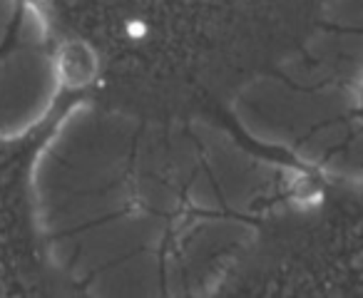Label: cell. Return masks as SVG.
<instances>
[{
	"label": "cell",
	"instance_id": "obj_2",
	"mask_svg": "<svg viewBox=\"0 0 363 298\" xmlns=\"http://www.w3.org/2000/svg\"><path fill=\"white\" fill-rule=\"evenodd\" d=\"M55 67L60 82H65L70 87H80L92 80L97 62L87 45H82V42H65V45H60V50L55 55Z\"/></svg>",
	"mask_w": 363,
	"mask_h": 298
},
{
	"label": "cell",
	"instance_id": "obj_1",
	"mask_svg": "<svg viewBox=\"0 0 363 298\" xmlns=\"http://www.w3.org/2000/svg\"><path fill=\"white\" fill-rule=\"evenodd\" d=\"M57 87L40 11L30 0H0V142L28 134L50 110Z\"/></svg>",
	"mask_w": 363,
	"mask_h": 298
},
{
	"label": "cell",
	"instance_id": "obj_3",
	"mask_svg": "<svg viewBox=\"0 0 363 298\" xmlns=\"http://www.w3.org/2000/svg\"><path fill=\"white\" fill-rule=\"evenodd\" d=\"M127 30H130V35H135V38H142L147 33V28L142 25V23H132L130 28H127Z\"/></svg>",
	"mask_w": 363,
	"mask_h": 298
}]
</instances>
